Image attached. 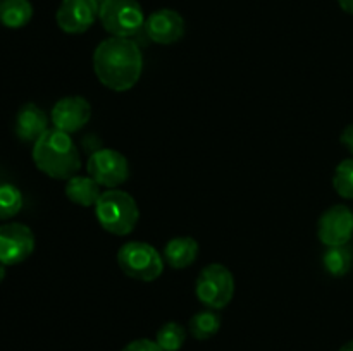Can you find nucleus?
I'll return each mask as SVG.
<instances>
[{"label":"nucleus","instance_id":"nucleus-13","mask_svg":"<svg viewBox=\"0 0 353 351\" xmlns=\"http://www.w3.org/2000/svg\"><path fill=\"white\" fill-rule=\"evenodd\" d=\"M48 117L43 110L34 103H26L19 109L14 123V131L21 141L34 143L45 131H48Z\"/></svg>","mask_w":353,"mask_h":351},{"label":"nucleus","instance_id":"nucleus-21","mask_svg":"<svg viewBox=\"0 0 353 351\" xmlns=\"http://www.w3.org/2000/svg\"><path fill=\"white\" fill-rule=\"evenodd\" d=\"M333 188L341 198L353 200V157L336 165L333 174Z\"/></svg>","mask_w":353,"mask_h":351},{"label":"nucleus","instance_id":"nucleus-5","mask_svg":"<svg viewBox=\"0 0 353 351\" xmlns=\"http://www.w3.org/2000/svg\"><path fill=\"white\" fill-rule=\"evenodd\" d=\"M145 14L138 0H102L99 21L110 36L131 38L145 26Z\"/></svg>","mask_w":353,"mask_h":351},{"label":"nucleus","instance_id":"nucleus-4","mask_svg":"<svg viewBox=\"0 0 353 351\" xmlns=\"http://www.w3.org/2000/svg\"><path fill=\"white\" fill-rule=\"evenodd\" d=\"M117 265L128 277L150 282L164 272V257L150 243L130 241L117 251Z\"/></svg>","mask_w":353,"mask_h":351},{"label":"nucleus","instance_id":"nucleus-10","mask_svg":"<svg viewBox=\"0 0 353 351\" xmlns=\"http://www.w3.org/2000/svg\"><path fill=\"white\" fill-rule=\"evenodd\" d=\"M99 0H62L55 21L64 33L81 34L99 19Z\"/></svg>","mask_w":353,"mask_h":351},{"label":"nucleus","instance_id":"nucleus-14","mask_svg":"<svg viewBox=\"0 0 353 351\" xmlns=\"http://www.w3.org/2000/svg\"><path fill=\"white\" fill-rule=\"evenodd\" d=\"M200 253V246L196 240L190 236H178L168 241L164 248V262L172 268H186L195 264Z\"/></svg>","mask_w":353,"mask_h":351},{"label":"nucleus","instance_id":"nucleus-26","mask_svg":"<svg viewBox=\"0 0 353 351\" xmlns=\"http://www.w3.org/2000/svg\"><path fill=\"white\" fill-rule=\"evenodd\" d=\"M340 351H353V339L352 341H348L347 344H343V346H341V350Z\"/></svg>","mask_w":353,"mask_h":351},{"label":"nucleus","instance_id":"nucleus-24","mask_svg":"<svg viewBox=\"0 0 353 351\" xmlns=\"http://www.w3.org/2000/svg\"><path fill=\"white\" fill-rule=\"evenodd\" d=\"M338 6H340L345 12L353 16V0H338Z\"/></svg>","mask_w":353,"mask_h":351},{"label":"nucleus","instance_id":"nucleus-16","mask_svg":"<svg viewBox=\"0 0 353 351\" xmlns=\"http://www.w3.org/2000/svg\"><path fill=\"white\" fill-rule=\"evenodd\" d=\"M33 17L30 0H0V24L9 30L24 28Z\"/></svg>","mask_w":353,"mask_h":351},{"label":"nucleus","instance_id":"nucleus-22","mask_svg":"<svg viewBox=\"0 0 353 351\" xmlns=\"http://www.w3.org/2000/svg\"><path fill=\"white\" fill-rule=\"evenodd\" d=\"M123 351H164L157 344V341L150 339H134L123 348Z\"/></svg>","mask_w":353,"mask_h":351},{"label":"nucleus","instance_id":"nucleus-3","mask_svg":"<svg viewBox=\"0 0 353 351\" xmlns=\"http://www.w3.org/2000/svg\"><path fill=\"white\" fill-rule=\"evenodd\" d=\"M95 217L103 231L114 236L133 233L140 219L138 203L123 189H105L95 205Z\"/></svg>","mask_w":353,"mask_h":351},{"label":"nucleus","instance_id":"nucleus-9","mask_svg":"<svg viewBox=\"0 0 353 351\" xmlns=\"http://www.w3.org/2000/svg\"><path fill=\"white\" fill-rule=\"evenodd\" d=\"M34 251V234L26 224L6 222L0 226V262L3 265L23 264Z\"/></svg>","mask_w":353,"mask_h":351},{"label":"nucleus","instance_id":"nucleus-15","mask_svg":"<svg viewBox=\"0 0 353 351\" xmlns=\"http://www.w3.org/2000/svg\"><path fill=\"white\" fill-rule=\"evenodd\" d=\"M102 186L90 176H72L65 181V196L78 206H95L102 196Z\"/></svg>","mask_w":353,"mask_h":351},{"label":"nucleus","instance_id":"nucleus-6","mask_svg":"<svg viewBox=\"0 0 353 351\" xmlns=\"http://www.w3.org/2000/svg\"><path fill=\"white\" fill-rule=\"evenodd\" d=\"M195 295L200 303L212 310H221L234 296V277L228 267L210 264L202 268L195 282Z\"/></svg>","mask_w":353,"mask_h":351},{"label":"nucleus","instance_id":"nucleus-7","mask_svg":"<svg viewBox=\"0 0 353 351\" xmlns=\"http://www.w3.org/2000/svg\"><path fill=\"white\" fill-rule=\"evenodd\" d=\"M86 171L102 188L116 189L130 178V164L121 151L114 148H99L93 151L86 164Z\"/></svg>","mask_w":353,"mask_h":351},{"label":"nucleus","instance_id":"nucleus-19","mask_svg":"<svg viewBox=\"0 0 353 351\" xmlns=\"http://www.w3.org/2000/svg\"><path fill=\"white\" fill-rule=\"evenodd\" d=\"M155 341H157V344L164 351H178L181 350L183 344H185L186 330L181 323L168 322L157 330Z\"/></svg>","mask_w":353,"mask_h":351},{"label":"nucleus","instance_id":"nucleus-8","mask_svg":"<svg viewBox=\"0 0 353 351\" xmlns=\"http://www.w3.org/2000/svg\"><path fill=\"white\" fill-rule=\"evenodd\" d=\"M353 236V212L347 205H333L317 220V237L326 248L347 246Z\"/></svg>","mask_w":353,"mask_h":351},{"label":"nucleus","instance_id":"nucleus-2","mask_svg":"<svg viewBox=\"0 0 353 351\" xmlns=\"http://www.w3.org/2000/svg\"><path fill=\"white\" fill-rule=\"evenodd\" d=\"M31 155L38 171L59 181H68L81 169V157L71 134L55 127L34 141Z\"/></svg>","mask_w":353,"mask_h":351},{"label":"nucleus","instance_id":"nucleus-20","mask_svg":"<svg viewBox=\"0 0 353 351\" xmlns=\"http://www.w3.org/2000/svg\"><path fill=\"white\" fill-rule=\"evenodd\" d=\"M23 209V195L14 184H0V220H9Z\"/></svg>","mask_w":353,"mask_h":351},{"label":"nucleus","instance_id":"nucleus-12","mask_svg":"<svg viewBox=\"0 0 353 351\" xmlns=\"http://www.w3.org/2000/svg\"><path fill=\"white\" fill-rule=\"evenodd\" d=\"M145 33L154 43L172 45L185 36V19L178 10L159 9L145 19Z\"/></svg>","mask_w":353,"mask_h":351},{"label":"nucleus","instance_id":"nucleus-18","mask_svg":"<svg viewBox=\"0 0 353 351\" xmlns=\"http://www.w3.org/2000/svg\"><path fill=\"white\" fill-rule=\"evenodd\" d=\"M323 262L327 274L333 275V277H343V275L350 272L353 258L350 250H347V246H334L327 248Z\"/></svg>","mask_w":353,"mask_h":351},{"label":"nucleus","instance_id":"nucleus-23","mask_svg":"<svg viewBox=\"0 0 353 351\" xmlns=\"http://www.w3.org/2000/svg\"><path fill=\"white\" fill-rule=\"evenodd\" d=\"M340 140H341V143H343V147L353 155V123L348 124V126L345 127L343 133H341Z\"/></svg>","mask_w":353,"mask_h":351},{"label":"nucleus","instance_id":"nucleus-25","mask_svg":"<svg viewBox=\"0 0 353 351\" xmlns=\"http://www.w3.org/2000/svg\"><path fill=\"white\" fill-rule=\"evenodd\" d=\"M6 267L7 265H3L2 262H0V284H2V281L6 279Z\"/></svg>","mask_w":353,"mask_h":351},{"label":"nucleus","instance_id":"nucleus-1","mask_svg":"<svg viewBox=\"0 0 353 351\" xmlns=\"http://www.w3.org/2000/svg\"><path fill=\"white\" fill-rule=\"evenodd\" d=\"M92 61L99 81L112 92L131 89L143 71V55L131 38H105L97 45Z\"/></svg>","mask_w":353,"mask_h":351},{"label":"nucleus","instance_id":"nucleus-17","mask_svg":"<svg viewBox=\"0 0 353 351\" xmlns=\"http://www.w3.org/2000/svg\"><path fill=\"white\" fill-rule=\"evenodd\" d=\"M190 334H192L195 339L205 341L210 337L216 336L221 329V317L216 310H202V312H196L195 315L190 319L188 323Z\"/></svg>","mask_w":353,"mask_h":351},{"label":"nucleus","instance_id":"nucleus-11","mask_svg":"<svg viewBox=\"0 0 353 351\" xmlns=\"http://www.w3.org/2000/svg\"><path fill=\"white\" fill-rule=\"evenodd\" d=\"M92 117V105L86 98L78 95L64 96L52 107L50 120L55 129L64 131V133L72 134L78 133L81 127L88 124Z\"/></svg>","mask_w":353,"mask_h":351}]
</instances>
